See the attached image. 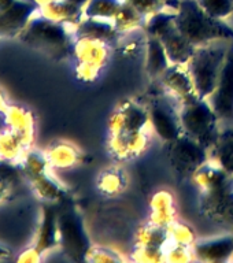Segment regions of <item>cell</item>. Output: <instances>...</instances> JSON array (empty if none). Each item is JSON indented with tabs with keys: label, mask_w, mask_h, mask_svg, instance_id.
Here are the masks:
<instances>
[{
	"label": "cell",
	"mask_w": 233,
	"mask_h": 263,
	"mask_svg": "<svg viewBox=\"0 0 233 263\" xmlns=\"http://www.w3.org/2000/svg\"><path fill=\"white\" fill-rule=\"evenodd\" d=\"M148 123H151L148 110L131 100L121 103L110 119V155L118 160L140 155L147 147Z\"/></svg>",
	"instance_id": "6da1fadb"
},
{
	"label": "cell",
	"mask_w": 233,
	"mask_h": 263,
	"mask_svg": "<svg viewBox=\"0 0 233 263\" xmlns=\"http://www.w3.org/2000/svg\"><path fill=\"white\" fill-rule=\"evenodd\" d=\"M209 148L185 133L168 141V159L178 180L192 178L198 168L209 160Z\"/></svg>",
	"instance_id": "8992f818"
},
{
	"label": "cell",
	"mask_w": 233,
	"mask_h": 263,
	"mask_svg": "<svg viewBox=\"0 0 233 263\" xmlns=\"http://www.w3.org/2000/svg\"><path fill=\"white\" fill-rule=\"evenodd\" d=\"M211 106L220 119L233 121V44L228 48L217 88L211 96Z\"/></svg>",
	"instance_id": "30bf717a"
},
{
	"label": "cell",
	"mask_w": 233,
	"mask_h": 263,
	"mask_svg": "<svg viewBox=\"0 0 233 263\" xmlns=\"http://www.w3.org/2000/svg\"><path fill=\"white\" fill-rule=\"evenodd\" d=\"M12 3H14V0H0V11L7 8L8 6H11Z\"/></svg>",
	"instance_id": "836d02e7"
},
{
	"label": "cell",
	"mask_w": 233,
	"mask_h": 263,
	"mask_svg": "<svg viewBox=\"0 0 233 263\" xmlns=\"http://www.w3.org/2000/svg\"><path fill=\"white\" fill-rule=\"evenodd\" d=\"M86 260H94V262H113V260H119L115 252L106 248H99V247H89L85 252Z\"/></svg>",
	"instance_id": "f1b7e54d"
},
{
	"label": "cell",
	"mask_w": 233,
	"mask_h": 263,
	"mask_svg": "<svg viewBox=\"0 0 233 263\" xmlns=\"http://www.w3.org/2000/svg\"><path fill=\"white\" fill-rule=\"evenodd\" d=\"M109 43L94 37L77 36L73 40L71 55L77 65L76 74L82 81H92L109 61Z\"/></svg>",
	"instance_id": "52a82bcc"
},
{
	"label": "cell",
	"mask_w": 233,
	"mask_h": 263,
	"mask_svg": "<svg viewBox=\"0 0 233 263\" xmlns=\"http://www.w3.org/2000/svg\"><path fill=\"white\" fill-rule=\"evenodd\" d=\"M160 81L169 98L176 99L180 104L198 96L187 63H172L160 76Z\"/></svg>",
	"instance_id": "8fae6325"
},
{
	"label": "cell",
	"mask_w": 233,
	"mask_h": 263,
	"mask_svg": "<svg viewBox=\"0 0 233 263\" xmlns=\"http://www.w3.org/2000/svg\"><path fill=\"white\" fill-rule=\"evenodd\" d=\"M25 2H28V3L33 4L36 8H41L44 7L45 4L51 3V2H53V0H25Z\"/></svg>",
	"instance_id": "1f68e13d"
},
{
	"label": "cell",
	"mask_w": 233,
	"mask_h": 263,
	"mask_svg": "<svg viewBox=\"0 0 233 263\" xmlns=\"http://www.w3.org/2000/svg\"><path fill=\"white\" fill-rule=\"evenodd\" d=\"M28 148L15 132L6 126L0 127V160L18 164Z\"/></svg>",
	"instance_id": "ac0fdd59"
},
{
	"label": "cell",
	"mask_w": 233,
	"mask_h": 263,
	"mask_svg": "<svg viewBox=\"0 0 233 263\" xmlns=\"http://www.w3.org/2000/svg\"><path fill=\"white\" fill-rule=\"evenodd\" d=\"M218 43L220 41H214L210 44L198 47L192 58L187 63L192 76L198 96L206 100H209V98L213 96L214 90L217 88L218 78L229 48Z\"/></svg>",
	"instance_id": "3957f363"
},
{
	"label": "cell",
	"mask_w": 233,
	"mask_h": 263,
	"mask_svg": "<svg viewBox=\"0 0 233 263\" xmlns=\"http://www.w3.org/2000/svg\"><path fill=\"white\" fill-rule=\"evenodd\" d=\"M146 52H147L146 70L150 74V77H160L164 74L165 70L172 65L170 61H169L168 53H166V49H165L164 44L156 37H147Z\"/></svg>",
	"instance_id": "e0dca14e"
},
{
	"label": "cell",
	"mask_w": 233,
	"mask_h": 263,
	"mask_svg": "<svg viewBox=\"0 0 233 263\" xmlns=\"http://www.w3.org/2000/svg\"><path fill=\"white\" fill-rule=\"evenodd\" d=\"M10 99H8V95L7 92L4 90V88L0 85V118L3 117V114L6 112V110L10 106Z\"/></svg>",
	"instance_id": "4dcf8cb0"
},
{
	"label": "cell",
	"mask_w": 233,
	"mask_h": 263,
	"mask_svg": "<svg viewBox=\"0 0 233 263\" xmlns=\"http://www.w3.org/2000/svg\"><path fill=\"white\" fill-rule=\"evenodd\" d=\"M180 121L185 135L191 136L202 145L210 149L216 144L220 135L218 130L220 117L206 99L196 96L183 103L180 110Z\"/></svg>",
	"instance_id": "5b68a950"
},
{
	"label": "cell",
	"mask_w": 233,
	"mask_h": 263,
	"mask_svg": "<svg viewBox=\"0 0 233 263\" xmlns=\"http://www.w3.org/2000/svg\"><path fill=\"white\" fill-rule=\"evenodd\" d=\"M174 22L178 32L196 48L214 41L233 40V28L224 21L210 16L198 0L180 2Z\"/></svg>",
	"instance_id": "7a4b0ae2"
},
{
	"label": "cell",
	"mask_w": 233,
	"mask_h": 263,
	"mask_svg": "<svg viewBox=\"0 0 233 263\" xmlns=\"http://www.w3.org/2000/svg\"><path fill=\"white\" fill-rule=\"evenodd\" d=\"M193 255L205 262H221L233 254V234L201 240L193 244Z\"/></svg>",
	"instance_id": "5bb4252c"
},
{
	"label": "cell",
	"mask_w": 233,
	"mask_h": 263,
	"mask_svg": "<svg viewBox=\"0 0 233 263\" xmlns=\"http://www.w3.org/2000/svg\"><path fill=\"white\" fill-rule=\"evenodd\" d=\"M44 254V251L41 250L40 247L34 244V246H29L24 250L20 251V255H16L15 260L16 262H24V263H34L40 262L41 255Z\"/></svg>",
	"instance_id": "f546056e"
},
{
	"label": "cell",
	"mask_w": 233,
	"mask_h": 263,
	"mask_svg": "<svg viewBox=\"0 0 233 263\" xmlns=\"http://www.w3.org/2000/svg\"><path fill=\"white\" fill-rule=\"evenodd\" d=\"M11 164L12 163L0 160V203L6 200L12 185L14 173L11 172Z\"/></svg>",
	"instance_id": "83f0119b"
},
{
	"label": "cell",
	"mask_w": 233,
	"mask_h": 263,
	"mask_svg": "<svg viewBox=\"0 0 233 263\" xmlns=\"http://www.w3.org/2000/svg\"><path fill=\"white\" fill-rule=\"evenodd\" d=\"M18 164H20L22 172L29 180L41 176V174H45V173H48L51 170L48 166V162H47V158L44 155V151H36L34 148L26 149V152L21 158Z\"/></svg>",
	"instance_id": "7402d4cb"
},
{
	"label": "cell",
	"mask_w": 233,
	"mask_h": 263,
	"mask_svg": "<svg viewBox=\"0 0 233 263\" xmlns=\"http://www.w3.org/2000/svg\"><path fill=\"white\" fill-rule=\"evenodd\" d=\"M2 121L3 126L11 129L20 136L25 147L28 149L33 148L36 141V118L30 108L18 103H10Z\"/></svg>",
	"instance_id": "7c38bea8"
},
{
	"label": "cell",
	"mask_w": 233,
	"mask_h": 263,
	"mask_svg": "<svg viewBox=\"0 0 233 263\" xmlns=\"http://www.w3.org/2000/svg\"><path fill=\"white\" fill-rule=\"evenodd\" d=\"M125 0H89L84 7L85 18L113 20Z\"/></svg>",
	"instance_id": "cb8c5ba5"
},
{
	"label": "cell",
	"mask_w": 233,
	"mask_h": 263,
	"mask_svg": "<svg viewBox=\"0 0 233 263\" xmlns=\"http://www.w3.org/2000/svg\"><path fill=\"white\" fill-rule=\"evenodd\" d=\"M148 115L156 135L166 143L184 133L181 126L180 111H177L170 103L169 95L152 98L148 106Z\"/></svg>",
	"instance_id": "9c48e42d"
},
{
	"label": "cell",
	"mask_w": 233,
	"mask_h": 263,
	"mask_svg": "<svg viewBox=\"0 0 233 263\" xmlns=\"http://www.w3.org/2000/svg\"><path fill=\"white\" fill-rule=\"evenodd\" d=\"M29 182H30L33 192L43 200L53 201L62 197V186L51 177L49 172L34 177V178H30Z\"/></svg>",
	"instance_id": "603a6c76"
},
{
	"label": "cell",
	"mask_w": 233,
	"mask_h": 263,
	"mask_svg": "<svg viewBox=\"0 0 233 263\" xmlns=\"http://www.w3.org/2000/svg\"><path fill=\"white\" fill-rule=\"evenodd\" d=\"M51 170H67L77 166L81 160V154L74 144L69 141H53L44 149Z\"/></svg>",
	"instance_id": "2e32d148"
},
{
	"label": "cell",
	"mask_w": 233,
	"mask_h": 263,
	"mask_svg": "<svg viewBox=\"0 0 233 263\" xmlns=\"http://www.w3.org/2000/svg\"><path fill=\"white\" fill-rule=\"evenodd\" d=\"M67 2H69V3H71V4H74L76 7H80V8H82V10H84V7H85L86 3H88L89 0H67Z\"/></svg>",
	"instance_id": "d6a6232c"
},
{
	"label": "cell",
	"mask_w": 233,
	"mask_h": 263,
	"mask_svg": "<svg viewBox=\"0 0 233 263\" xmlns=\"http://www.w3.org/2000/svg\"><path fill=\"white\" fill-rule=\"evenodd\" d=\"M37 14L45 20L55 22V24L67 25V26L76 28L81 22L82 16H84V10L76 7L67 0H53L51 3L45 4L44 7L39 8Z\"/></svg>",
	"instance_id": "9a60e30c"
},
{
	"label": "cell",
	"mask_w": 233,
	"mask_h": 263,
	"mask_svg": "<svg viewBox=\"0 0 233 263\" xmlns=\"http://www.w3.org/2000/svg\"><path fill=\"white\" fill-rule=\"evenodd\" d=\"M111 21H113L117 30L122 34V33H132L141 25L144 26L147 18L143 14H140L132 4H129L125 0Z\"/></svg>",
	"instance_id": "ffe728a7"
},
{
	"label": "cell",
	"mask_w": 233,
	"mask_h": 263,
	"mask_svg": "<svg viewBox=\"0 0 233 263\" xmlns=\"http://www.w3.org/2000/svg\"><path fill=\"white\" fill-rule=\"evenodd\" d=\"M210 158H213L216 163L233 176V127L220 132L217 141L210 148Z\"/></svg>",
	"instance_id": "d6986e66"
},
{
	"label": "cell",
	"mask_w": 233,
	"mask_h": 263,
	"mask_svg": "<svg viewBox=\"0 0 233 263\" xmlns=\"http://www.w3.org/2000/svg\"><path fill=\"white\" fill-rule=\"evenodd\" d=\"M201 213L222 226H233V176L202 192Z\"/></svg>",
	"instance_id": "ba28073f"
},
{
	"label": "cell",
	"mask_w": 233,
	"mask_h": 263,
	"mask_svg": "<svg viewBox=\"0 0 233 263\" xmlns=\"http://www.w3.org/2000/svg\"><path fill=\"white\" fill-rule=\"evenodd\" d=\"M127 185V178L121 168H109L104 170L102 174H99L98 188L104 195H118L122 192Z\"/></svg>",
	"instance_id": "d4e9b609"
},
{
	"label": "cell",
	"mask_w": 233,
	"mask_h": 263,
	"mask_svg": "<svg viewBox=\"0 0 233 263\" xmlns=\"http://www.w3.org/2000/svg\"><path fill=\"white\" fill-rule=\"evenodd\" d=\"M127 2L132 4L140 14H143L146 18L164 10L177 11V8L180 6V2L172 3V0H127Z\"/></svg>",
	"instance_id": "484cf974"
},
{
	"label": "cell",
	"mask_w": 233,
	"mask_h": 263,
	"mask_svg": "<svg viewBox=\"0 0 233 263\" xmlns=\"http://www.w3.org/2000/svg\"><path fill=\"white\" fill-rule=\"evenodd\" d=\"M20 36L22 41L52 57H66L71 53L73 40L69 26L45 20L37 11L21 30Z\"/></svg>",
	"instance_id": "277c9868"
},
{
	"label": "cell",
	"mask_w": 233,
	"mask_h": 263,
	"mask_svg": "<svg viewBox=\"0 0 233 263\" xmlns=\"http://www.w3.org/2000/svg\"><path fill=\"white\" fill-rule=\"evenodd\" d=\"M198 3L216 20L224 21L233 14V0H198Z\"/></svg>",
	"instance_id": "4316f807"
},
{
	"label": "cell",
	"mask_w": 233,
	"mask_h": 263,
	"mask_svg": "<svg viewBox=\"0 0 233 263\" xmlns=\"http://www.w3.org/2000/svg\"><path fill=\"white\" fill-rule=\"evenodd\" d=\"M174 205L173 199L168 192H160L152 200L151 222L156 225L170 226L174 222Z\"/></svg>",
	"instance_id": "44dd1931"
},
{
	"label": "cell",
	"mask_w": 233,
	"mask_h": 263,
	"mask_svg": "<svg viewBox=\"0 0 233 263\" xmlns=\"http://www.w3.org/2000/svg\"><path fill=\"white\" fill-rule=\"evenodd\" d=\"M37 10L25 0H14L11 6L0 11V36H18Z\"/></svg>",
	"instance_id": "4fadbf2b"
}]
</instances>
